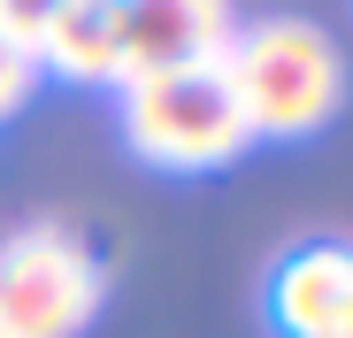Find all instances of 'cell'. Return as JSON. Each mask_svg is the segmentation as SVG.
Segmentation results:
<instances>
[{
  "label": "cell",
  "instance_id": "obj_1",
  "mask_svg": "<svg viewBox=\"0 0 353 338\" xmlns=\"http://www.w3.org/2000/svg\"><path fill=\"white\" fill-rule=\"evenodd\" d=\"M223 77L239 92V116H246L254 139H307L345 100L338 46L300 16H269V23L239 31L230 54H223Z\"/></svg>",
  "mask_w": 353,
  "mask_h": 338
},
{
  "label": "cell",
  "instance_id": "obj_2",
  "mask_svg": "<svg viewBox=\"0 0 353 338\" xmlns=\"http://www.w3.org/2000/svg\"><path fill=\"white\" fill-rule=\"evenodd\" d=\"M115 123H123L131 154L154 161V169H223L230 154H246L254 131L239 116V92H230L223 62H185V70H146V77H123L115 85Z\"/></svg>",
  "mask_w": 353,
  "mask_h": 338
},
{
  "label": "cell",
  "instance_id": "obj_3",
  "mask_svg": "<svg viewBox=\"0 0 353 338\" xmlns=\"http://www.w3.org/2000/svg\"><path fill=\"white\" fill-rule=\"evenodd\" d=\"M100 254L62 223H23L0 239V323L16 338H77L100 315Z\"/></svg>",
  "mask_w": 353,
  "mask_h": 338
},
{
  "label": "cell",
  "instance_id": "obj_4",
  "mask_svg": "<svg viewBox=\"0 0 353 338\" xmlns=\"http://www.w3.org/2000/svg\"><path fill=\"white\" fill-rule=\"evenodd\" d=\"M108 16H115V46H123V77L223 62L239 39L230 0H108Z\"/></svg>",
  "mask_w": 353,
  "mask_h": 338
},
{
  "label": "cell",
  "instance_id": "obj_5",
  "mask_svg": "<svg viewBox=\"0 0 353 338\" xmlns=\"http://www.w3.org/2000/svg\"><path fill=\"white\" fill-rule=\"evenodd\" d=\"M269 323L276 338H345L353 330V246L307 239L269 269Z\"/></svg>",
  "mask_w": 353,
  "mask_h": 338
},
{
  "label": "cell",
  "instance_id": "obj_6",
  "mask_svg": "<svg viewBox=\"0 0 353 338\" xmlns=\"http://www.w3.org/2000/svg\"><path fill=\"white\" fill-rule=\"evenodd\" d=\"M31 62L70 77V85H123V46H115V16L108 0H62L54 23L39 31Z\"/></svg>",
  "mask_w": 353,
  "mask_h": 338
},
{
  "label": "cell",
  "instance_id": "obj_7",
  "mask_svg": "<svg viewBox=\"0 0 353 338\" xmlns=\"http://www.w3.org/2000/svg\"><path fill=\"white\" fill-rule=\"evenodd\" d=\"M54 8H62V0H0V39H8V46H39V31L54 23Z\"/></svg>",
  "mask_w": 353,
  "mask_h": 338
},
{
  "label": "cell",
  "instance_id": "obj_8",
  "mask_svg": "<svg viewBox=\"0 0 353 338\" xmlns=\"http://www.w3.org/2000/svg\"><path fill=\"white\" fill-rule=\"evenodd\" d=\"M31 85H39V62H31L23 46H8V39H0V123H8L16 108L31 100Z\"/></svg>",
  "mask_w": 353,
  "mask_h": 338
},
{
  "label": "cell",
  "instance_id": "obj_9",
  "mask_svg": "<svg viewBox=\"0 0 353 338\" xmlns=\"http://www.w3.org/2000/svg\"><path fill=\"white\" fill-rule=\"evenodd\" d=\"M0 338H16V330H8V323H0Z\"/></svg>",
  "mask_w": 353,
  "mask_h": 338
},
{
  "label": "cell",
  "instance_id": "obj_10",
  "mask_svg": "<svg viewBox=\"0 0 353 338\" xmlns=\"http://www.w3.org/2000/svg\"><path fill=\"white\" fill-rule=\"evenodd\" d=\"M345 338H353V330H345Z\"/></svg>",
  "mask_w": 353,
  "mask_h": 338
}]
</instances>
